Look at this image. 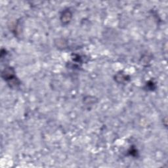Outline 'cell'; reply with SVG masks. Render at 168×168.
<instances>
[{
	"label": "cell",
	"mask_w": 168,
	"mask_h": 168,
	"mask_svg": "<svg viewBox=\"0 0 168 168\" xmlns=\"http://www.w3.org/2000/svg\"><path fill=\"white\" fill-rule=\"evenodd\" d=\"M116 79L117 81L120 80L118 82H120V83H123V82H126V81L127 80L126 76L123 75V74H118L116 76Z\"/></svg>",
	"instance_id": "cell-3"
},
{
	"label": "cell",
	"mask_w": 168,
	"mask_h": 168,
	"mask_svg": "<svg viewBox=\"0 0 168 168\" xmlns=\"http://www.w3.org/2000/svg\"><path fill=\"white\" fill-rule=\"evenodd\" d=\"M72 19V13L71 12L69 11V10H66L64 11L63 14L61 15L60 20L61 22L64 24H67L70 22Z\"/></svg>",
	"instance_id": "cell-2"
},
{
	"label": "cell",
	"mask_w": 168,
	"mask_h": 168,
	"mask_svg": "<svg viewBox=\"0 0 168 168\" xmlns=\"http://www.w3.org/2000/svg\"><path fill=\"white\" fill-rule=\"evenodd\" d=\"M15 72L13 68L7 67L2 71V77L4 80L8 82V81H9L10 79H13V78L15 77Z\"/></svg>",
	"instance_id": "cell-1"
}]
</instances>
